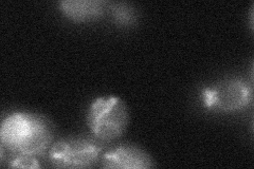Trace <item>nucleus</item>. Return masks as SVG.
<instances>
[{
  "label": "nucleus",
  "mask_w": 254,
  "mask_h": 169,
  "mask_svg": "<svg viewBox=\"0 0 254 169\" xmlns=\"http://www.w3.org/2000/svg\"><path fill=\"white\" fill-rule=\"evenodd\" d=\"M52 140L51 128L47 120L26 112H14L0 128L2 146L19 155L42 156Z\"/></svg>",
  "instance_id": "1"
},
{
  "label": "nucleus",
  "mask_w": 254,
  "mask_h": 169,
  "mask_svg": "<svg viewBox=\"0 0 254 169\" xmlns=\"http://www.w3.org/2000/svg\"><path fill=\"white\" fill-rule=\"evenodd\" d=\"M91 133L100 141H113L121 136L128 124V111L117 96H102L94 100L87 114Z\"/></svg>",
  "instance_id": "2"
},
{
  "label": "nucleus",
  "mask_w": 254,
  "mask_h": 169,
  "mask_svg": "<svg viewBox=\"0 0 254 169\" xmlns=\"http://www.w3.org/2000/svg\"><path fill=\"white\" fill-rule=\"evenodd\" d=\"M102 147L98 143L84 139L62 140L49 149L50 162L60 168H86L100 158Z\"/></svg>",
  "instance_id": "3"
},
{
  "label": "nucleus",
  "mask_w": 254,
  "mask_h": 169,
  "mask_svg": "<svg viewBox=\"0 0 254 169\" xmlns=\"http://www.w3.org/2000/svg\"><path fill=\"white\" fill-rule=\"evenodd\" d=\"M202 96L205 107L229 113L247 107L252 100V91L242 79L229 78L212 88H206Z\"/></svg>",
  "instance_id": "4"
},
{
  "label": "nucleus",
  "mask_w": 254,
  "mask_h": 169,
  "mask_svg": "<svg viewBox=\"0 0 254 169\" xmlns=\"http://www.w3.org/2000/svg\"><path fill=\"white\" fill-rule=\"evenodd\" d=\"M105 168L145 169L153 166V160L145 151L133 146H118L102 156Z\"/></svg>",
  "instance_id": "5"
},
{
  "label": "nucleus",
  "mask_w": 254,
  "mask_h": 169,
  "mask_svg": "<svg viewBox=\"0 0 254 169\" xmlns=\"http://www.w3.org/2000/svg\"><path fill=\"white\" fill-rule=\"evenodd\" d=\"M60 10L69 19L76 22L100 18L106 11L108 2L101 0H66L60 2Z\"/></svg>",
  "instance_id": "6"
},
{
  "label": "nucleus",
  "mask_w": 254,
  "mask_h": 169,
  "mask_svg": "<svg viewBox=\"0 0 254 169\" xmlns=\"http://www.w3.org/2000/svg\"><path fill=\"white\" fill-rule=\"evenodd\" d=\"M109 11L114 21L119 26H130L136 21V12L129 4L110 3Z\"/></svg>",
  "instance_id": "7"
},
{
  "label": "nucleus",
  "mask_w": 254,
  "mask_h": 169,
  "mask_svg": "<svg viewBox=\"0 0 254 169\" xmlns=\"http://www.w3.org/2000/svg\"><path fill=\"white\" fill-rule=\"evenodd\" d=\"M11 167L19 168H38L39 164L36 160V157L28 155H17L11 161Z\"/></svg>",
  "instance_id": "8"
}]
</instances>
